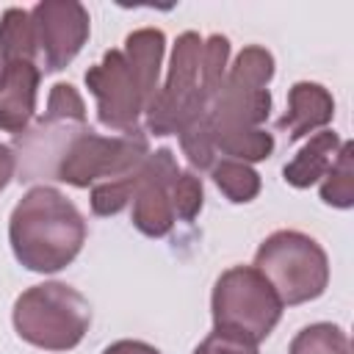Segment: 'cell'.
<instances>
[{"label":"cell","instance_id":"cell-1","mask_svg":"<svg viewBox=\"0 0 354 354\" xmlns=\"http://www.w3.org/2000/svg\"><path fill=\"white\" fill-rule=\"evenodd\" d=\"M271 77L274 55L260 44L243 47L227 66V75L205 111L216 155L243 163L271 158L274 136L263 130L271 111Z\"/></svg>","mask_w":354,"mask_h":354},{"label":"cell","instance_id":"cell-2","mask_svg":"<svg viewBox=\"0 0 354 354\" xmlns=\"http://www.w3.org/2000/svg\"><path fill=\"white\" fill-rule=\"evenodd\" d=\"M166 36L160 28L127 33L122 50H108L86 69V88L97 100V119L113 133H130L160 88Z\"/></svg>","mask_w":354,"mask_h":354},{"label":"cell","instance_id":"cell-3","mask_svg":"<svg viewBox=\"0 0 354 354\" xmlns=\"http://www.w3.org/2000/svg\"><path fill=\"white\" fill-rule=\"evenodd\" d=\"M8 243L19 266L33 274L66 268L86 243V218L53 185L30 188L11 210Z\"/></svg>","mask_w":354,"mask_h":354},{"label":"cell","instance_id":"cell-4","mask_svg":"<svg viewBox=\"0 0 354 354\" xmlns=\"http://www.w3.org/2000/svg\"><path fill=\"white\" fill-rule=\"evenodd\" d=\"M11 321L25 343L44 351H69L91 326V304L66 282H41L17 296Z\"/></svg>","mask_w":354,"mask_h":354},{"label":"cell","instance_id":"cell-5","mask_svg":"<svg viewBox=\"0 0 354 354\" xmlns=\"http://www.w3.org/2000/svg\"><path fill=\"white\" fill-rule=\"evenodd\" d=\"M254 268L288 307L318 299L329 285V257L324 246L299 230L271 232L254 252Z\"/></svg>","mask_w":354,"mask_h":354},{"label":"cell","instance_id":"cell-6","mask_svg":"<svg viewBox=\"0 0 354 354\" xmlns=\"http://www.w3.org/2000/svg\"><path fill=\"white\" fill-rule=\"evenodd\" d=\"M282 301L254 266L227 268L210 293L213 329L263 343L282 318Z\"/></svg>","mask_w":354,"mask_h":354},{"label":"cell","instance_id":"cell-7","mask_svg":"<svg viewBox=\"0 0 354 354\" xmlns=\"http://www.w3.org/2000/svg\"><path fill=\"white\" fill-rule=\"evenodd\" d=\"M86 105L75 86L55 83L47 97L44 116L25 133L17 136V144L11 147L17 155V171L22 183L30 180H55V166L64 155V149L72 144V138L86 130Z\"/></svg>","mask_w":354,"mask_h":354},{"label":"cell","instance_id":"cell-8","mask_svg":"<svg viewBox=\"0 0 354 354\" xmlns=\"http://www.w3.org/2000/svg\"><path fill=\"white\" fill-rule=\"evenodd\" d=\"M149 138L141 127L116 136H100L91 127L80 130L72 144L64 149L55 180L75 188H94L102 183H113L127 177L144 166L149 158Z\"/></svg>","mask_w":354,"mask_h":354},{"label":"cell","instance_id":"cell-9","mask_svg":"<svg viewBox=\"0 0 354 354\" xmlns=\"http://www.w3.org/2000/svg\"><path fill=\"white\" fill-rule=\"evenodd\" d=\"M202 44L205 39L194 30L177 36L166 80L144 113L149 133L171 136L191 116L207 111V102L202 97Z\"/></svg>","mask_w":354,"mask_h":354},{"label":"cell","instance_id":"cell-10","mask_svg":"<svg viewBox=\"0 0 354 354\" xmlns=\"http://www.w3.org/2000/svg\"><path fill=\"white\" fill-rule=\"evenodd\" d=\"M180 171L183 169L177 166L174 152L169 147L149 152V158L144 160L130 196V205H133L130 218H133V227L147 238H163L180 221V213H177Z\"/></svg>","mask_w":354,"mask_h":354},{"label":"cell","instance_id":"cell-11","mask_svg":"<svg viewBox=\"0 0 354 354\" xmlns=\"http://www.w3.org/2000/svg\"><path fill=\"white\" fill-rule=\"evenodd\" d=\"M36 53L44 72L66 69L88 41L91 19L77 0H41L30 8Z\"/></svg>","mask_w":354,"mask_h":354},{"label":"cell","instance_id":"cell-12","mask_svg":"<svg viewBox=\"0 0 354 354\" xmlns=\"http://www.w3.org/2000/svg\"><path fill=\"white\" fill-rule=\"evenodd\" d=\"M41 66L36 61L14 58L0 61V130L3 133H25L39 97Z\"/></svg>","mask_w":354,"mask_h":354},{"label":"cell","instance_id":"cell-13","mask_svg":"<svg viewBox=\"0 0 354 354\" xmlns=\"http://www.w3.org/2000/svg\"><path fill=\"white\" fill-rule=\"evenodd\" d=\"M335 116L332 94L313 80H299L288 91V111L277 119V130L285 133L290 141H299L310 133L326 130Z\"/></svg>","mask_w":354,"mask_h":354},{"label":"cell","instance_id":"cell-14","mask_svg":"<svg viewBox=\"0 0 354 354\" xmlns=\"http://www.w3.org/2000/svg\"><path fill=\"white\" fill-rule=\"evenodd\" d=\"M343 147V138L335 130H318L310 136V141L293 155V160L285 163L282 177L293 188H310L324 180V174L332 169L337 152Z\"/></svg>","mask_w":354,"mask_h":354},{"label":"cell","instance_id":"cell-15","mask_svg":"<svg viewBox=\"0 0 354 354\" xmlns=\"http://www.w3.org/2000/svg\"><path fill=\"white\" fill-rule=\"evenodd\" d=\"M14 58L39 64L30 11L25 8H6L0 17V61H14Z\"/></svg>","mask_w":354,"mask_h":354},{"label":"cell","instance_id":"cell-16","mask_svg":"<svg viewBox=\"0 0 354 354\" xmlns=\"http://www.w3.org/2000/svg\"><path fill=\"white\" fill-rule=\"evenodd\" d=\"M210 177L216 183V188L235 205H246L252 199H257L263 183L260 174L243 163V160H232V158H221L210 166Z\"/></svg>","mask_w":354,"mask_h":354},{"label":"cell","instance_id":"cell-17","mask_svg":"<svg viewBox=\"0 0 354 354\" xmlns=\"http://www.w3.org/2000/svg\"><path fill=\"white\" fill-rule=\"evenodd\" d=\"M321 199L337 210H348L354 205V144L351 141H343L332 169L324 174Z\"/></svg>","mask_w":354,"mask_h":354},{"label":"cell","instance_id":"cell-18","mask_svg":"<svg viewBox=\"0 0 354 354\" xmlns=\"http://www.w3.org/2000/svg\"><path fill=\"white\" fill-rule=\"evenodd\" d=\"M288 354H351V343L337 324L318 321L296 332Z\"/></svg>","mask_w":354,"mask_h":354},{"label":"cell","instance_id":"cell-19","mask_svg":"<svg viewBox=\"0 0 354 354\" xmlns=\"http://www.w3.org/2000/svg\"><path fill=\"white\" fill-rule=\"evenodd\" d=\"M227 66H230V39L221 33L207 36L202 44V97L207 105L218 91L227 75Z\"/></svg>","mask_w":354,"mask_h":354},{"label":"cell","instance_id":"cell-20","mask_svg":"<svg viewBox=\"0 0 354 354\" xmlns=\"http://www.w3.org/2000/svg\"><path fill=\"white\" fill-rule=\"evenodd\" d=\"M194 354H260L257 351V343L246 340V337H238L232 332H221V329H213L196 348Z\"/></svg>","mask_w":354,"mask_h":354},{"label":"cell","instance_id":"cell-21","mask_svg":"<svg viewBox=\"0 0 354 354\" xmlns=\"http://www.w3.org/2000/svg\"><path fill=\"white\" fill-rule=\"evenodd\" d=\"M102 354H160V351L144 340H116Z\"/></svg>","mask_w":354,"mask_h":354},{"label":"cell","instance_id":"cell-22","mask_svg":"<svg viewBox=\"0 0 354 354\" xmlns=\"http://www.w3.org/2000/svg\"><path fill=\"white\" fill-rule=\"evenodd\" d=\"M14 174H17V155L11 147L0 144V191L14 180Z\"/></svg>","mask_w":354,"mask_h":354}]
</instances>
